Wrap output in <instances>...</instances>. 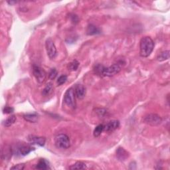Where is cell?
Returning <instances> with one entry per match:
<instances>
[{
    "mask_svg": "<svg viewBox=\"0 0 170 170\" xmlns=\"http://www.w3.org/2000/svg\"><path fill=\"white\" fill-rule=\"evenodd\" d=\"M129 153L122 147H119L116 150V158L121 162H124L129 158Z\"/></svg>",
    "mask_w": 170,
    "mask_h": 170,
    "instance_id": "obj_12",
    "label": "cell"
},
{
    "mask_svg": "<svg viewBox=\"0 0 170 170\" xmlns=\"http://www.w3.org/2000/svg\"><path fill=\"white\" fill-rule=\"evenodd\" d=\"M24 118L27 122L31 123H35L39 120V115L37 113L26 114L24 115Z\"/></svg>",
    "mask_w": 170,
    "mask_h": 170,
    "instance_id": "obj_14",
    "label": "cell"
},
{
    "mask_svg": "<svg viewBox=\"0 0 170 170\" xmlns=\"http://www.w3.org/2000/svg\"><path fill=\"white\" fill-rule=\"evenodd\" d=\"M79 66V62L76 60H74L72 62H71L70 63H68L67 67H68V69L69 71H75L78 69Z\"/></svg>",
    "mask_w": 170,
    "mask_h": 170,
    "instance_id": "obj_18",
    "label": "cell"
},
{
    "mask_svg": "<svg viewBox=\"0 0 170 170\" xmlns=\"http://www.w3.org/2000/svg\"><path fill=\"white\" fill-rule=\"evenodd\" d=\"M75 94L78 99H83L86 95V88L82 85H76L75 87Z\"/></svg>",
    "mask_w": 170,
    "mask_h": 170,
    "instance_id": "obj_11",
    "label": "cell"
},
{
    "mask_svg": "<svg viewBox=\"0 0 170 170\" xmlns=\"http://www.w3.org/2000/svg\"><path fill=\"white\" fill-rule=\"evenodd\" d=\"M54 144L57 148L67 149L71 146L70 139L65 134H59L54 137Z\"/></svg>",
    "mask_w": 170,
    "mask_h": 170,
    "instance_id": "obj_3",
    "label": "cell"
},
{
    "mask_svg": "<svg viewBox=\"0 0 170 170\" xmlns=\"http://www.w3.org/2000/svg\"><path fill=\"white\" fill-rule=\"evenodd\" d=\"M53 89V84L51 83V82H49V83H48L47 85H46V86L45 87V89L43 90V92H42V94L43 96H47L49 95L50 93H51L52 90Z\"/></svg>",
    "mask_w": 170,
    "mask_h": 170,
    "instance_id": "obj_21",
    "label": "cell"
},
{
    "mask_svg": "<svg viewBox=\"0 0 170 170\" xmlns=\"http://www.w3.org/2000/svg\"><path fill=\"white\" fill-rule=\"evenodd\" d=\"M124 65V63L122 61H118L108 67H105L102 65H97L95 66L94 71L96 74L103 76H113L117 75L122 70V67Z\"/></svg>",
    "mask_w": 170,
    "mask_h": 170,
    "instance_id": "obj_1",
    "label": "cell"
},
{
    "mask_svg": "<svg viewBox=\"0 0 170 170\" xmlns=\"http://www.w3.org/2000/svg\"><path fill=\"white\" fill-rule=\"evenodd\" d=\"M76 96L74 89L72 88L68 89L64 95V102L68 107L75 108L76 107Z\"/></svg>",
    "mask_w": 170,
    "mask_h": 170,
    "instance_id": "obj_4",
    "label": "cell"
},
{
    "mask_svg": "<svg viewBox=\"0 0 170 170\" xmlns=\"http://www.w3.org/2000/svg\"><path fill=\"white\" fill-rule=\"evenodd\" d=\"M101 33L100 29L98 27H96L93 24H90L87 27L86 29V33L89 35H94L100 34Z\"/></svg>",
    "mask_w": 170,
    "mask_h": 170,
    "instance_id": "obj_13",
    "label": "cell"
},
{
    "mask_svg": "<svg viewBox=\"0 0 170 170\" xmlns=\"http://www.w3.org/2000/svg\"><path fill=\"white\" fill-rule=\"evenodd\" d=\"M34 150H35V148H33V147H32L29 145L23 144V145H21V146H19L18 147H17L16 152L18 154L24 156V155L29 154L30 152H31V151H33Z\"/></svg>",
    "mask_w": 170,
    "mask_h": 170,
    "instance_id": "obj_9",
    "label": "cell"
},
{
    "mask_svg": "<svg viewBox=\"0 0 170 170\" xmlns=\"http://www.w3.org/2000/svg\"><path fill=\"white\" fill-rule=\"evenodd\" d=\"M72 22L77 23L78 21H79V19H78V17L76 15H73L72 16Z\"/></svg>",
    "mask_w": 170,
    "mask_h": 170,
    "instance_id": "obj_26",
    "label": "cell"
},
{
    "mask_svg": "<svg viewBox=\"0 0 170 170\" xmlns=\"http://www.w3.org/2000/svg\"><path fill=\"white\" fill-rule=\"evenodd\" d=\"M119 126H120V122L117 120H112L104 125V131L112 132L118 129Z\"/></svg>",
    "mask_w": 170,
    "mask_h": 170,
    "instance_id": "obj_8",
    "label": "cell"
},
{
    "mask_svg": "<svg viewBox=\"0 0 170 170\" xmlns=\"http://www.w3.org/2000/svg\"><path fill=\"white\" fill-rule=\"evenodd\" d=\"M7 3L10 4V5H13V4L17 3V2H13V1H11V2H7Z\"/></svg>",
    "mask_w": 170,
    "mask_h": 170,
    "instance_id": "obj_27",
    "label": "cell"
},
{
    "mask_svg": "<svg viewBox=\"0 0 170 170\" xmlns=\"http://www.w3.org/2000/svg\"><path fill=\"white\" fill-rule=\"evenodd\" d=\"M67 81V76L63 75L59 76L57 79V84L59 86H61L63 84H65Z\"/></svg>",
    "mask_w": 170,
    "mask_h": 170,
    "instance_id": "obj_22",
    "label": "cell"
},
{
    "mask_svg": "<svg viewBox=\"0 0 170 170\" xmlns=\"http://www.w3.org/2000/svg\"><path fill=\"white\" fill-rule=\"evenodd\" d=\"M45 47H46V50H47L48 56L50 59H53L56 57L57 48L55 47V45L53 42V41L50 38H48L47 40H46Z\"/></svg>",
    "mask_w": 170,
    "mask_h": 170,
    "instance_id": "obj_6",
    "label": "cell"
},
{
    "mask_svg": "<svg viewBox=\"0 0 170 170\" xmlns=\"http://www.w3.org/2000/svg\"><path fill=\"white\" fill-rule=\"evenodd\" d=\"M143 122L151 126H156L159 125L162 122V119L156 114H149L144 118Z\"/></svg>",
    "mask_w": 170,
    "mask_h": 170,
    "instance_id": "obj_5",
    "label": "cell"
},
{
    "mask_svg": "<svg viewBox=\"0 0 170 170\" xmlns=\"http://www.w3.org/2000/svg\"><path fill=\"white\" fill-rule=\"evenodd\" d=\"M169 50H165L163 52L161 53L157 57V60L159 62L164 61L165 60H168L169 59Z\"/></svg>",
    "mask_w": 170,
    "mask_h": 170,
    "instance_id": "obj_16",
    "label": "cell"
},
{
    "mask_svg": "<svg viewBox=\"0 0 170 170\" xmlns=\"http://www.w3.org/2000/svg\"><path fill=\"white\" fill-rule=\"evenodd\" d=\"M28 140L31 144L38 145L39 146H43L46 142L45 137L33 135H30L28 137Z\"/></svg>",
    "mask_w": 170,
    "mask_h": 170,
    "instance_id": "obj_10",
    "label": "cell"
},
{
    "mask_svg": "<svg viewBox=\"0 0 170 170\" xmlns=\"http://www.w3.org/2000/svg\"><path fill=\"white\" fill-rule=\"evenodd\" d=\"M154 48V43L150 37L142 38L140 42V54L142 57H148L152 53Z\"/></svg>",
    "mask_w": 170,
    "mask_h": 170,
    "instance_id": "obj_2",
    "label": "cell"
},
{
    "mask_svg": "<svg viewBox=\"0 0 170 170\" xmlns=\"http://www.w3.org/2000/svg\"><path fill=\"white\" fill-rule=\"evenodd\" d=\"M25 168V164L24 163H20V164H17L15 165L14 166H13L10 168V169L13 170H23Z\"/></svg>",
    "mask_w": 170,
    "mask_h": 170,
    "instance_id": "obj_24",
    "label": "cell"
},
{
    "mask_svg": "<svg viewBox=\"0 0 170 170\" xmlns=\"http://www.w3.org/2000/svg\"><path fill=\"white\" fill-rule=\"evenodd\" d=\"M14 111V108L10 107H6L3 108V114H11Z\"/></svg>",
    "mask_w": 170,
    "mask_h": 170,
    "instance_id": "obj_25",
    "label": "cell"
},
{
    "mask_svg": "<svg viewBox=\"0 0 170 170\" xmlns=\"http://www.w3.org/2000/svg\"><path fill=\"white\" fill-rule=\"evenodd\" d=\"M57 71L56 70V68H52L51 70L50 71L49 74V78L50 80H54L55 78L57 76Z\"/></svg>",
    "mask_w": 170,
    "mask_h": 170,
    "instance_id": "obj_23",
    "label": "cell"
},
{
    "mask_svg": "<svg viewBox=\"0 0 170 170\" xmlns=\"http://www.w3.org/2000/svg\"><path fill=\"white\" fill-rule=\"evenodd\" d=\"M86 168V164L82 162H76L69 167L70 169H85Z\"/></svg>",
    "mask_w": 170,
    "mask_h": 170,
    "instance_id": "obj_17",
    "label": "cell"
},
{
    "mask_svg": "<svg viewBox=\"0 0 170 170\" xmlns=\"http://www.w3.org/2000/svg\"><path fill=\"white\" fill-rule=\"evenodd\" d=\"M104 131V124H99L95 128L93 132V135L95 137H99Z\"/></svg>",
    "mask_w": 170,
    "mask_h": 170,
    "instance_id": "obj_19",
    "label": "cell"
},
{
    "mask_svg": "<svg viewBox=\"0 0 170 170\" xmlns=\"http://www.w3.org/2000/svg\"><path fill=\"white\" fill-rule=\"evenodd\" d=\"M33 74L37 81L39 83H43L46 79V72L42 68L37 65H33Z\"/></svg>",
    "mask_w": 170,
    "mask_h": 170,
    "instance_id": "obj_7",
    "label": "cell"
},
{
    "mask_svg": "<svg viewBox=\"0 0 170 170\" xmlns=\"http://www.w3.org/2000/svg\"><path fill=\"white\" fill-rule=\"evenodd\" d=\"M35 169H49V163L47 162V161L45 160V159H40L38 163L36 165Z\"/></svg>",
    "mask_w": 170,
    "mask_h": 170,
    "instance_id": "obj_15",
    "label": "cell"
},
{
    "mask_svg": "<svg viewBox=\"0 0 170 170\" xmlns=\"http://www.w3.org/2000/svg\"><path fill=\"white\" fill-rule=\"evenodd\" d=\"M15 121H16V116L15 115H11V116L8 117L6 120V121L4 122V126L6 127H10L12 124H13Z\"/></svg>",
    "mask_w": 170,
    "mask_h": 170,
    "instance_id": "obj_20",
    "label": "cell"
}]
</instances>
